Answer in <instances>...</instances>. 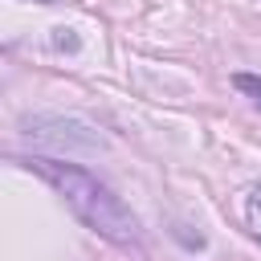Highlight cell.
<instances>
[{
	"instance_id": "cell-5",
	"label": "cell",
	"mask_w": 261,
	"mask_h": 261,
	"mask_svg": "<svg viewBox=\"0 0 261 261\" xmlns=\"http://www.w3.org/2000/svg\"><path fill=\"white\" fill-rule=\"evenodd\" d=\"M41 4H53V0H41Z\"/></svg>"
},
{
	"instance_id": "cell-3",
	"label": "cell",
	"mask_w": 261,
	"mask_h": 261,
	"mask_svg": "<svg viewBox=\"0 0 261 261\" xmlns=\"http://www.w3.org/2000/svg\"><path fill=\"white\" fill-rule=\"evenodd\" d=\"M245 224H249V232L261 241V184H253V192L245 196Z\"/></svg>"
},
{
	"instance_id": "cell-4",
	"label": "cell",
	"mask_w": 261,
	"mask_h": 261,
	"mask_svg": "<svg viewBox=\"0 0 261 261\" xmlns=\"http://www.w3.org/2000/svg\"><path fill=\"white\" fill-rule=\"evenodd\" d=\"M232 86H237L253 106H261V77H257V73H232Z\"/></svg>"
},
{
	"instance_id": "cell-2",
	"label": "cell",
	"mask_w": 261,
	"mask_h": 261,
	"mask_svg": "<svg viewBox=\"0 0 261 261\" xmlns=\"http://www.w3.org/2000/svg\"><path fill=\"white\" fill-rule=\"evenodd\" d=\"M24 135L49 151H65V155H98L106 151V139L98 135L94 122L77 118V114H29L24 122Z\"/></svg>"
},
{
	"instance_id": "cell-1",
	"label": "cell",
	"mask_w": 261,
	"mask_h": 261,
	"mask_svg": "<svg viewBox=\"0 0 261 261\" xmlns=\"http://www.w3.org/2000/svg\"><path fill=\"white\" fill-rule=\"evenodd\" d=\"M29 167H33L45 184H53V192L69 204V212H73L86 228H94L102 241H110V245H118V249H130V245L143 241L139 216H135L98 175H90L86 167L61 163V159H29Z\"/></svg>"
}]
</instances>
